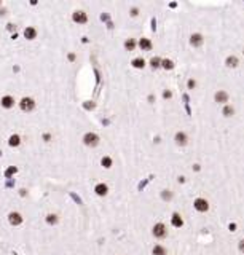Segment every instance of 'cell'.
<instances>
[{
    "label": "cell",
    "mask_w": 244,
    "mask_h": 255,
    "mask_svg": "<svg viewBox=\"0 0 244 255\" xmlns=\"http://www.w3.org/2000/svg\"><path fill=\"white\" fill-rule=\"evenodd\" d=\"M239 250H241V252H244V239H243L241 242H239Z\"/></svg>",
    "instance_id": "27"
},
{
    "label": "cell",
    "mask_w": 244,
    "mask_h": 255,
    "mask_svg": "<svg viewBox=\"0 0 244 255\" xmlns=\"http://www.w3.org/2000/svg\"><path fill=\"white\" fill-rule=\"evenodd\" d=\"M101 164L105 167V169H109V167L112 166V159H110L109 156H104V158H102V161H101Z\"/></svg>",
    "instance_id": "21"
},
{
    "label": "cell",
    "mask_w": 244,
    "mask_h": 255,
    "mask_svg": "<svg viewBox=\"0 0 244 255\" xmlns=\"http://www.w3.org/2000/svg\"><path fill=\"white\" fill-rule=\"evenodd\" d=\"M228 101V94L225 91H217L215 93V102H219V104H225Z\"/></svg>",
    "instance_id": "10"
},
{
    "label": "cell",
    "mask_w": 244,
    "mask_h": 255,
    "mask_svg": "<svg viewBox=\"0 0 244 255\" xmlns=\"http://www.w3.org/2000/svg\"><path fill=\"white\" fill-rule=\"evenodd\" d=\"M24 37L27 38V40H34V38L37 37V30H35L34 27H27V29L24 30Z\"/></svg>",
    "instance_id": "12"
},
{
    "label": "cell",
    "mask_w": 244,
    "mask_h": 255,
    "mask_svg": "<svg viewBox=\"0 0 244 255\" xmlns=\"http://www.w3.org/2000/svg\"><path fill=\"white\" fill-rule=\"evenodd\" d=\"M139 46H140L142 50H150V48H152V42L148 40V38H140Z\"/></svg>",
    "instance_id": "14"
},
{
    "label": "cell",
    "mask_w": 244,
    "mask_h": 255,
    "mask_svg": "<svg viewBox=\"0 0 244 255\" xmlns=\"http://www.w3.org/2000/svg\"><path fill=\"white\" fill-rule=\"evenodd\" d=\"M190 43H191V46H196V48H198V46L203 45V37L199 34H193L190 37Z\"/></svg>",
    "instance_id": "7"
},
{
    "label": "cell",
    "mask_w": 244,
    "mask_h": 255,
    "mask_svg": "<svg viewBox=\"0 0 244 255\" xmlns=\"http://www.w3.org/2000/svg\"><path fill=\"white\" fill-rule=\"evenodd\" d=\"M161 65H163L166 70H171V69H174V62H172L171 59H164V61H161Z\"/></svg>",
    "instance_id": "17"
},
{
    "label": "cell",
    "mask_w": 244,
    "mask_h": 255,
    "mask_svg": "<svg viewBox=\"0 0 244 255\" xmlns=\"http://www.w3.org/2000/svg\"><path fill=\"white\" fill-rule=\"evenodd\" d=\"M46 222H48L50 225H54V223H58V217H56V215H53V214H50L48 217H46Z\"/></svg>",
    "instance_id": "24"
},
{
    "label": "cell",
    "mask_w": 244,
    "mask_h": 255,
    "mask_svg": "<svg viewBox=\"0 0 244 255\" xmlns=\"http://www.w3.org/2000/svg\"><path fill=\"white\" fill-rule=\"evenodd\" d=\"M188 88H195V80H190V81H188Z\"/></svg>",
    "instance_id": "28"
},
{
    "label": "cell",
    "mask_w": 244,
    "mask_h": 255,
    "mask_svg": "<svg viewBox=\"0 0 244 255\" xmlns=\"http://www.w3.org/2000/svg\"><path fill=\"white\" fill-rule=\"evenodd\" d=\"M195 209H196V210H199V212H206V210L209 209V204H207L206 199L198 198V199L195 201Z\"/></svg>",
    "instance_id": "4"
},
{
    "label": "cell",
    "mask_w": 244,
    "mask_h": 255,
    "mask_svg": "<svg viewBox=\"0 0 244 255\" xmlns=\"http://www.w3.org/2000/svg\"><path fill=\"white\" fill-rule=\"evenodd\" d=\"M150 64H152L153 69H156V67H160V65H161V59H160V57H153V59L150 61Z\"/></svg>",
    "instance_id": "25"
},
{
    "label": "cell",
    "mask_w": 244,
    "mask_h": 255,
    "mask_svg": "<svg viewBox=\"0 0 244 255\" xmlns=\"http://www.w3.org/2000/svg\"><path fill=\"white\" fill-rule=\"evenodd\" d=\"M132 65H134L136 69H142L144 65H145V61H144V59H140V57H137V59L132 61Z\"/></svg>",
    "instance_id": "20"
},
{
    "label": "cell",
    "mask_w": 244,
    "mask_h": 255,
    "mask_svg": "<svg viewBox=\"0 0 244 255\" xmlns=\"http://www.w3.org/2000/svg\"><path fill=\"white\" fill-rule=\"evenodd\" d=\"M19 107H21L22 112H32L35 108V102L30 97H22L21 102H19Z\"/></svg>",
    "instance_id": "1"
},
{
    "label": "cell",
    "mask_w": 244,
    "mask_h": 255,
    "mask_svg": "<svg viewBox=\"0 0 244 255\" xmlns=\"http://www.w3.org/2000/svg\"><path fill=\"white\" fill-rule=\"evenodd\" d=\"M174 140H176V144H177V145L184 147V145H187V142H188V137H187L185 132H177L176 137H174Z\"/></svg>",
    "instance_id": "6"
},
{
    "label": "cell",
    "mask_w": 244,
    "mask_h": 255,
    "mask_svg": "<svg viewBox=\"0 0 244 255\" xmlns=\"http://www.w3.org/2000/svg\"><path fill=\"white\" fill-rule=\"evenodd\" d=\"M125 48H126L128 51H132L136 48V42L132 40V38H129V40H126V43H125Z\"/></svg>",
    "instance_id": "19"
},
{
    "label": "cell",
    "mask_w": 244,
    "mask_h": 255,
    "mask_svg": "<svg viewBox=\"0 0 244 255\" xmlns=\"http://www.w3.org/2000/svg\"><path fill=\"white\" fill-rule=\"evenodd\" d=\"M8 144H10V147H18V145L21 144V139H19V136H18V134H14V136H11V137H10Z\"/></svg>",
    "instance_id": "15"
},
{
    "label": "cell",
    "mask_w": 244,
    "mask_h": 255,
    "mask_svg": "<svg viewBox=\"0 0 244 255\" xmlns=\"http://www.w3.org/2000/svg\"><path fill=\"white\" fill-rule=\"evenodd\" d=\"M83 142H85V145H88V147H96V145L99 144V136L94 134V132H88V134H85V137H83Z\"/></svg>",
    "instance_id": "2"
},
{
    "label": "cell",
    "mask_w": 244,
    "mask_h": 255,
    "mask_svg": "<svg viewBox=\"0 0 244 255\" xmlns=\"http://www.w3.org/2000/svg\"><path fill=\"white\" fill-rule=\"evenodd\" d=\"M166 226L163 225V223H156L155 226H153V236L155 238H158V239H161V238H164L166 236Z\"/></svg>",
    "instance_id": "3"
},
{
    "label": "cell",
    "mask_w": 244,
    "mask_h": 255,
    "mask_svg": "<svg viewBox=\"0 0 244 255\" xmlns=\"http://www.w3.org/2000/svg\"><path fill=\"white\" fill-rule=\"evenodd\" d=\"M171 222H172V225H174V226H177V228L184 225V220H182V217H180L179 214H174V215H172Z\"/></svg>",
    "instance_id": "13"
},
{
    "label": "cell",
    "mask_w": 244,
    "mask_h": 255,
    "mask_svg": "<svg viewBox=\"0 0 244 255\" xmlns=\"http://www.w3.org/2000/svg\"><path fill=\"white\" fill-rule=\"evenodd\" d=\"M153 255H166V250L161 246H155L153 247Z\"/></svg>",
    "instance_id": "18"
},
{
    "label": "cell",
    "mask_w": 244,
    "mask_h": 255,
    "mask_svg": "<svg viewBox=\"0 0 244 255\" xmlns=\"http://www.w3.org/2000/svg\"><path fill=\"white\" fill-rule=\"evenodd\" d=\"M14 105V99L11 96H5V97H2V107L3 108H11Z\"/></svg>",
    "instance_id": "9"
},
{
    "label": "cell",
    "mask_w": 244,
    "mask_h": 255,
    "mask_svg": "<svg viewBox=\"0 0 244 255\" xmlns=\"http://www.w3.org/2000/svg\"><path fill=\"white\" fill-rule=\"evenodd\" d=\"M94 191H96L99 196H105L107 195V191H109V188L105 183H99V185H96V188H94Z\"/></svg>",
    "instance_id": "11"
},
{
    "label": "cell",
    "mask_w": 244,
    "mask_h": 255,
    "mask_svg": "<svg viewBox=\"0 0 244 255\" xmlns=\"http://www.w3.org/2000/svg\"><path fill=\"white\" fill-rule=\"evenodd\" d=\"M233 112H235V108L230 107V105H225V107H223V115H225V116H231V115H233Z\"/></svg>",
    "instance_id": "22"
},
{
    "label": "cell",
    "mask_w": 244,
    "mask_h": 255,
    "mask_svg": "<svg viewBox=\"0 0 244 255\" xmlns=\"http://www.w3.org/2000/svg\"><path fill=\"white\" fill-rule=\"evenodd\" d=\"M72 19L75 22H78V24H85V22L88 21V16H86L85 11H75V13H73V16H72Z\"/></svg>",
    "instance_id": "5"
},
{
    "label": "cell",
    "mask_w": 244,
    "mask_h": 255,
    "mask_svg": "<svg viewBox=\"0 0 244 255\" xmlns=\"http://www.w3.org/2000/svg\"><path fill=\"white\" fill-rule=\"evenodd\" d=\"M161 196H163V199H171V191H169V190H164L163 191V193H161Z\"/></svg>",
    "instance_id": "26"
},
{
    "label": "cell",
    "mask_w": 244,
    "mask_h": 255,
    "mask_svg": "<svg viewBox=\"0 0 244 255\" xmlns=\"http://www.w3.org/2000/svg\"><path fill=\"white\" fill-rule=\"evenodd\" d=\"M8 220H10L11 225H19V223L22 222V217H21V215H19L18 212H11V214L8 215Z\"/></svg>",
    "instance_id": "8"
},
{
    "label": "cell",
    "mask_w": 244,
    "mask_h": 255,
    "mask_svg": "<svg viewBox=\"0 0 244 255\" xmlns=\"http://www.w3.org/2000/svg\"><path fill=\"white\" fill-rule=\"evenodd\" d=\"M225 64L228 65V67H236V65H238V57H236V56H230L225 61Z\"/></svg>",
    "instance_id": "16"
},
{
    "label": "cell",
    "mask_w": 244,
    "mask_h": 255,
    "mask_svg": "<svg viewBox=\"0 0 244 255\" xmlns=\"http://www.w3.org/2000/svg\"><path fill=\"white\" fill-rule=\"evenodd\" d=\"M16 167H14V166H11V167H8V169H6L5 171V177H11V175H13V174H16Z\"/></svg>",
    "instance_id": "23"
}]
</instances>
